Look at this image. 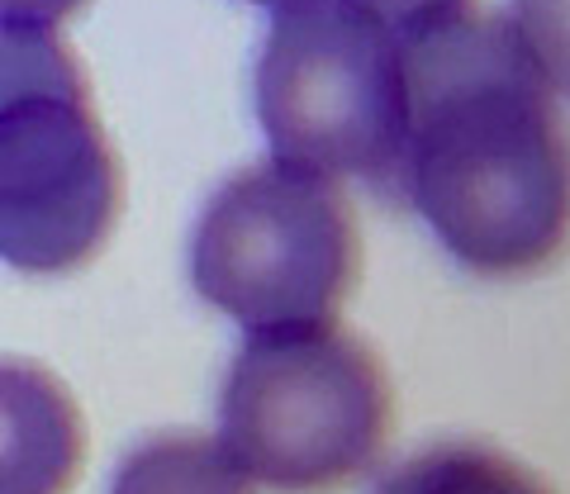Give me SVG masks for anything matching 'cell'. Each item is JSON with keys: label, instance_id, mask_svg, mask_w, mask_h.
<instances>
[{"label": "cell", "instance_id": "52a82bcc", "mask_svg": "<svg viewBox=\"0 0 570 494\" xmlns=\"http://www.w3.org/2000/svg\"><path fill=\"white\" fill-rule=\"evenodd\" d=\"M110 494H253V481L219 437L176 433L124 456Z\"/></svg>", "mask_w": 570, "mask_h": 494}, {"label": "cell", "instance_id": "8992f818", "mask_svg": "<svg viewBox=\"0 0 570 494\" xmlns=\"http://www.w3.org/2000/svg\"><path fill=\"white\" fill-rule=\"evenodd\" d=\"M86 462V423L67 385L0 357V494H67Z\"/></svg>", "mask_w": 570, "mask_h": 494}, {"label": "cell", "instance_id": "5b68a950", "mask_svg": "<svg viewBox=\"0 0 570 494\" xmlns=\"http://www.w3.org/2000/svg\"><path fill=\"white\" fill-rule=\"evenodd\" d=\"M356 267L362 238L337 181L276 157L214 190L190 243L200 299L253 333L337 324Z\"/></svg>", "mask_w": 570, "mask_h": 494}, {"label": "cell", "instance_id": "9c48e42d", "mask_svg": "<svg viewBox=\"0 0 570 494\" xmlns=\"http://www.w3.org/2000/svg\"><path fill=\"white\" fill-rule=\"evenodd\" d=\"M343 6H352L356 14H366V20L385 24L390 33H414L423 24L442 20V14L461 10L466 0H343Z\"/></svg>", "mask_w": 570, "mask_h": 494}, {"label": "cell", "instance_id": "7a4b0ae2", "mask_svg": "<svg viewBox=\"0 0 570 494\" xmlns=\"http://www.w3.org/2000/svg\"><path fill=\"white\" fill-rule=\"evenodd\" d=\"M119 205V152L77 52L52 29L0 24V261L77 271L115 234Z\"/></svg>", "mask_w": 570, "mask_h": 494}, {"label": "cell", "instance_id": "ba28073f", "mask_svg": "<svg viewBox=\"0 0 570 494\" xmlns=\"http://www.w3.org/2000/svg\"><path fill=\"white\" fill-rule=\"evenodd\" d=\"M376 494H551L523 462L504 452L448 443L409 456L381 481Z\"/></svg>", "mask_w": 570, "mask_h": 494}, {"label": "cell", "instance_id": "277c9868", "mask_svg": "<svg viewBox=\"0 0 570 494\" xmlns=\"http://www.w3.org/2000/svg\"><path fill=\"white\" fill-rule=\"evenodd\" d=\"M257 119L276 162L328 181L362 176L381 196L400 200V33L343 0L281 10L257 62Z\"/></svg>", "mask_w": 570, "mask_h": 494}, {"label": "cell", "instance_id": "3957f363", "mask_svg": "<svg viewBox=\"0 0 570 494\" xmlns=\"http://www.w3.org/2000/svg\"><path fill=\"white\" fill-rule=\"evenodd\" d=\"M390 418L395 391L362 338L337 324L253 333L224 376L219 443L247 481L318 494L376 466Z\"/></svg>", "mask_w": 570, "mask_h": 494}, {"label": "cell", "instance_id": "6da1fadb", "mask_svg": "<svg viewBox=\"0 0 570 494\" xmlns=\"http://www.w3.org/2000/svg\"><path fill=\"white\" fill-rule=\"evenodd\" d=\"M400 200L475 276L542 271L566 243V138L547 48L461 6L400 33Z\"/></svg>", "mask_w": 570, "mask_h": 494}, {"label": "cell", "instance_id": "30bf717a", "mask_svg": "<svg viewBox=\"0 0 570 494\" xmlns=\"http://www.w3.org/2000/svg\"><path fill=\"white\" fill-rule=\"evenodd\" d=\"M91 0H0V24L10 29H52L71 20Z\"/></svg>", "mask_w": 570, "mask_h": 494}, {"label": "cell", "instance_id": "8fae6325", "mask_svg": "<svg viewBox=\"0 0 570 494\" xmlns=\"http://www.w3.org/2000/svg\"><path fill=\"white\" fill-rule=\"evenodd\" d=\"M247 6H266V10H295V6H309V0H247Z\"/></svg>", "mask_w": 570, "mask_h": 494}]
</instances>
